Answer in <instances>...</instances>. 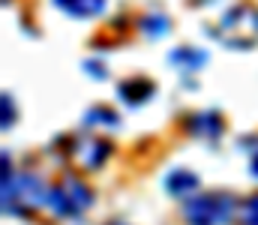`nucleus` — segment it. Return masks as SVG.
<instances>
[{
	"instance_id": "1",
	"label": "nucleus",
	"mask_w": 258,
	"mask_h": 225,
	"mask_svg": "<svg viewBox=\"0 0 258 225\" xmlns=\"http://www.w3.org/2000/svg\"><path fill=\"white\" fill-rule=\"evenodd\" d=\"M213 33L231 48H252L258 42V9L249 3L231 6Z\"/></svg>"
},
{
	"instance_id": "2",
	"label": "nucleus",
	"mask_w": 258,
	"mask_h": 225,
	"mask_svg": "<svg viewBox=\"0 0 258 225\" xmlns=\"http://www.w3.org/2000/svg\"><path fill=\"white\" fill-rule=\"evenodd\" d=\"M183 216L189 225H225L234 216V198L228 192H204L195 195L183 207Z\"/></svg>"
},
{
	"instance_id": "3",
	"label": "nucleus",
	"mask_w": 258,
	"mask_h": 225,
	"mask_svg": "<svg viewBox=\"0 0 258 225\" xmlns=\"http://www.w3.org/2000/svg\"><path fill=\"white\" fill-rule=\"evenodd\" d=\"M45 201H48V192L42 189L39 177H33V174H21V177H15V183L9 189H3V213H21L24 216Z\"/></svg>"
},
{
	"instance_id": "4",
	"label": "nucleus",
	"mask_w": 258,
	"mask_h": 225,
	"mask_svg": "<svg viewBox=\"0 0 258 225\" xmlns=\"http://www.w3.org/2000/svg\"><path fill=\"white\" fill-rule=\"evenodd\" d=\"M48 204H51V210H54L57 216L75 219V216H81V213L93 204V192H90L81 180L66 177V180H60V183L48 192Z\"/></svg>"
},
{
	"instance_id": "5",
	"label": "nucleus",
	"mask_w": 258,
	"mask_h": 225,
	"mask_svg": "<svg viewBox=\"0 0 258 225\" xmlns=\"http://www.w3.org/2000/svg\"><path fill=\"white\" fill-rule=\"evenodd\" d=\"M75 153H78L81 165H87V168H99V165L105 162V156L111 153V144H108L105 138H78Z\"/></svg>"
},
{
	"instance_id": "6",
	"label": "nucleus",
	"mask_w": 258,
	"mask_h": 225,
	"mask_svg": "<svg viewBox=\"0 0 258 225\" xmlns=\"http://www.w3.org/2000/svg\"><path fill=\"white\" fill-rule=\"evenodd\" d=\"M120 99L126 102V105H132V108H138V105H144L153 93H156V84L153 81H147V78H129V81H123L120 84Z\"/></svg>"
},
{
	"instance_id": "7",
	"label": "nucleus",
	"mask_w": 258,
	"mask_h": 225,
	"mask_svg": "<svg viewBox=\"0 0 258 225\" xmlns=\"http://www.w3.org/2000/svg\"><path fill=\"white\" fill-rule=\"evenodd\" d=\"M54 6L72 18H93L105 9V0H54Z\"/></svg>"
},
{
	"instance_id": "8",
	"label": "nucleus",
	"mask_w": 258,
	"mask_h": 225,
	"mask_svg": "<svg viewBox=\"0 0 258 225\" xmlns=\"http://www.w3.org/2000/svg\"><path fill=\"white\" fill-rule=\"evenodd\" d=\"M189 129H192L195 135H201V138H216L222 132V120H219L216 111H198L189 120Z\"/></svg>"
},
{
	"instance_id": "9",
	"label": "nucleus",
	"mask_w": 258,
	"mask_h": 225,
	"mask_svg": "<svg viewBox=\"0 0 258 225\" xmlns=\"http://www.w3.org/2000/svg\"><path fill=\"white\" fill-rule=\"evenodd\" d=\"M165 186H168V192L171 195H186V192H192L195 186H198V177H195L192 171H171L168 177H165Z\"/></svg>"
},
{
	"instance_id": "10",
	"label": "nucleus",
	"mask_w": 258,
	"mask_h": 225,
	"mask_svg": "<svg viewBox=\"0 0 258 225\" xmlns=\"http://www.w3.org/2000/svg\"><path fill=\"white\" fill-rule=\"evenodd\" d=\"M171 60L180 63L183 69H201L207 63V54L198 48H177V51H171Z\"/></svg>"
},
{
	"instance_id": "11",
	"label": "nucleus",
	"mask_w": 258,
	"mask_h": 225,
	"mask_svg": "<svg viewBox=\"0 0 258 225\" xmlns=\"http://www.w3.org/2000/svg\"><path fill=\"white\" fill-rule=\"evenodd\" d=\"M96 123H99V126H111V129H114L120 120H117V114H114L111 108H90V111L84 114V126H96Z\"/></svg>"
},
{
	"instance_id": "12",
	"label": "nucleus",
	"mask_w": 258,
	"mask_h": 225,
	"mask_svg": "<svg viewBox=\"0 0 258 225\" xmlns=\"http://www.w3.org/2000/svg\"><path fill=\"white\" fill-rule=\"evenodd\" d=\"M141 27H144L147 36H165L168 33V18L165 15H147V18H141Z\"/></svg>"
},
{
	"instance_id": "13",
	"label": "nucleus",
	"mask_w": 258,
	"mask_h": 225,
	"mask_svg": "<svg viewBox=\"0 0 258 225\" xmlns=\"http://www.w3.org/2000/svg\"><path fill=\"white\" fill-rule=\"evenodd\" d=\"M240 222L243 225H258V195H252V198L243 204V210H240Z\"/></svg>"
},
{
	"instance_id": "14",
	"label": "nucleus",
	"mask_w": 258,
	"mask_h": 225,
	"mask_svg": "<svg viewBox=\"0 0 258 225\" xmlns=\"http://www.w3.org/2000/svg\"><path fill=\"white\" fill-rule=\"evenodd\" d=\"M12 120H15V105H12L9 93H3V129H9Z\"/></svg>"
},
{
	"instance_id": "15",
	"label": "nucleus",
	"mask_w": 258,
	"mask_h": 225,
	"mask_svg": "<svg viewBox=\"0 0 258 225\" xmlns=\"http://www.w3.org/2000/svg\"><path fill=\"white\" fill-rule=\"evenodd\" d=\"M249 171H252V174L258 177V150L252 153V162H249Z\"/></svg>"
}]
</instances>
